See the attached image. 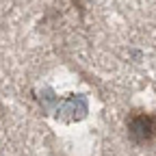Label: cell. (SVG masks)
<instances>
[{
    "instance_id": "cell-1",
    "label": "cell",
    "mask_w": 156,
    "mask_h": 156,
    "mask_svg": "<svg viewBox=\"0 0 156 156\" xmlns=\"http://www.w3.org/2000/svg\"><path fill=\"white\" fill-rule=\"evenodd\" d=\"M126 136L136 147H150L156 143V111L130 108L126 113Z\"/></svg>"
},
{
    "instance_id": "cell-2",
    "label": "cell",
    "mask_w": 156,
    "mask_h": 156,
    "mask_svg": "<svg viewBox=\"0 0 156 156\" xmlns=\"http://www.w3.org/2000/svg\"><path fill=\"white\" fill-rule=\"evenodd\" d=\"M69 2L74 5V9L78 11V15L85 17V0H69Z\"/></svg>"
}]
</instances>
